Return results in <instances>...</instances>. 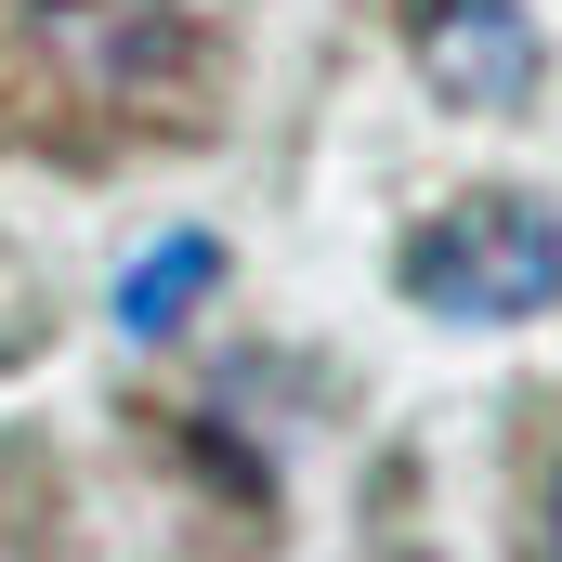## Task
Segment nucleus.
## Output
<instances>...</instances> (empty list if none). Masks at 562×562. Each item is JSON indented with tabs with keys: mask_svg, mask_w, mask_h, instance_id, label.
Masks as SVG:
<instances>
[{
	"mask_svg": "<svg viewBox=\"0 0 562 562\" xmlns=\"http://www.w3.org/2000/svg\"><path fill=\"white\" fill-rule=\"evenodd\" d=\"M537 13L524 0H431L419 13V79L458 105V119H510V105H537Z\"/></svg>",
	"mask_w": 562,
	"mask_h": 562,
	"instance_id": "2",
	"label": "nucleus"
},
{
	"mask_svg": "<svg viewBox=\"0 0 562 562\" xmlns=\"http://www.w3.org/2000/svg\"><path fill=\"white\" fill-rule=\"evenodd\" d=\"M550 562H562V484H550Z\"/></svg>",
	"mask_w": 562,
	"mask_h": 562,
	"instance_id": "4",
	"label": "nucleus"
},
{
	"mask_svg": "<svg viewBox=\"0 0 562 562\" xmlns=\"http://www.w3.org/2000/svg\"><path fill=\"white\" fill-rule=\"evenodd\" d=\"M406 301L445 327H524L562 301V223L537 196H458L406 236Z\"/></svg>",
	"mask_w": 562,
	"mask_h": 562,
	"instance_id": "1",
	"label": "nucleus"
},
{
	"mask_svg": "<svg viewBox=\"0 0 562 562\" xmlns=\"http://www.w3.org/2000/svg\"><path fill=\"white\" fill-rule=\"evenodd\" d=\"M210 288H223V249H210V236H157L132 276H119V340H170V327H196Z\"/></svg>",
	"mask_w": 562,
	"mask_h": 562,
	"instance_id": "3",
	"label": "nucleus"
}]
</instances>
